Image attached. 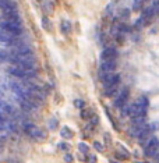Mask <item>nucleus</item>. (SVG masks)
<instances>
[{"label":"nucleus","mask_w":159,"mask_h":163,"mask_svg":"<svg viewBox=\"0 0 159 163\" xmlns=\"http://www.w3.org/2000/svg\"><path fill=\"white\" fill-rule=\"evenodd\" d=\"M60 29H62V34H64V35L70 34L71 32V23L70 21H63L60 24Z\"/></svg>","instance_id":"nucleus-9"},{"label":"nucleus","mask_w":159,"mask_h":163,"mask_svg":"<svg viewBox=\"0 0 159 163\" xmlns=\"http://www.w3.org/2000/svg\"><path fill=\"white\" fill-rule=\"evenodd\" d=\"M144 1H145V0H134V3H133V8H134V11H138V10L143 8Z\"/></svg>","instance_id":"nucleus-16"},{"label":"nucleus","mask_w":159,"mask_h":163,"mask_svg":"<svg viewBox=\"0 0 159 163\" xmlns=\"http://www.w3.org/2000/svg\"><path fill=\"white\" fill-rule=\"evenodd\" d=\"M69 148H70V145L69 144H60V149H63V151H69Z\"/></svg>","instance_id":"nucleus-23"},{"label":"nucleus","mask_w":159,"mask_h":163,"mask_svg":"<svg viewBox=\"0 0 159 163\" xmlns=\"http://www.w3.org/2000/svg\"><path fill=\"white\" fill-rule=\"evenodd\" d=\"M42 27H43L46 31H52V24H50L48 17H43V18H42Z\"/></svg>","instance_id":"nucleus-13"},{"label":"nucleus","mask_w":159,"mask_h":163,"mask_svg":"<svg viewBox=\"0 0 159 163\" xmlns=\"http://www.w3.org/2000/svg\"><path fill=\"white\" fill-rule=\"evenodd\" d=\"M7 163H21V160H18L17 158H8Z\"/></svg>","instance_id":"nucleus-22"},{"label":"nucleus","mask_w":159,"mask_h":163,"mask_svg":"<svg viewBox=\"0 0 159 163\" xmlns=\"http://www.w3.org/2000/svg\"><path fill=\"white\" fill-rule=\"evenodd\" d=\"M116 68V60H102L101 63V70L106 73H112Z\"/></svg>","instance_id":"nucleus-5"},{"label":"nucleus","mask_w":159,"mask_h":163,"mask_svg":"<svg viewBox=\"0 0 159 163\" xmlns=\"http://www.w3.org/2000/svg\"><path fill=\"white\" fill-rule=\"evenodd\" d=\"M60 134H62V137L63 138H71L73 137V132L70 128H67V127H63L62 128V131H60Z\"/></svg>","instance_id":"nucleus-12"},{"label":"nucleus","mask_w":159,"mask_h":163,"mask_svg":"<svg viewBox=\"0 0 159 163\" xmlns=\"http://www.w3.org/2000/svg\"><path fill=\"white\" fill-rule=\"evenodd\" d=\"M89 123H91L92 125H96L98 123H99V117L96 116V114H94V116H92L91 118H89Z\"/></svg>","instance_id":"nucleus-18"},{"label":"nucleus","mask_w":159,"mask_h":163,"mask_svg":"<svg viewBox=\"0 0 159 163\" xmlns=\"http://www.w3.org/2000/svg\"><path fill=\"white\" fill-rule=\"evenodd\" d=\"M151 138H152V132H151V130H149V131H145V132H144L143 135L138 138V141H140V144H141V145H144V147H145V145L149 142V140H151Z\"/></svg>","instance_id":"nucleus-7"},{"label":"nucleus","mask_w":159,"mask_h":163,"mask_svg":"<svg viewBox=\"0 0 159 163\" xmlns=\"http://www.w3.org/2000/svg\"><path fill=\"white\" fill-rule=\"evenodd\" d=\"M50 123H52V124H50V128H55V125H57V121H56V120H52Z\"/></svg>","instance_id":"nucleus-25"},{"label":"nucleus","mask_w":159,"mask_h":163,"mask_svg":"<svg viewBox=\"0 0 159 163\" xmlns=\"http://www.w3.org/2000/svg\"><path fill=\"white\" fill-rule=\"evenodd\" d=\"M92 116H94L92 110H87V109H82V112H81V117H82L84 120H89V118H91Z\"/></svg>","instance_id":"nucleus-14"},{"label":"nucleus","mask_w":159,"mask_h":163,"mask_svg":"<svg viewBox=\"0 0 159 163\" xmlns=\"http://www.w3.org/2000/svg\"><path fill=\"white\" fill-rule=\"evenodd\" d=\"M94 148H95L98 152H102V151H103V145H102L101 142H94Z\"/></svg>","instance_id":"nucleus-19"},{"label":"nucleus","mask_w":159,"mask_h":163,"mask_svg":"<svg viewBox=\"0 0 159 163\" xmlns=\"http://www.w3.org/2000/svg\"><path fill=\"white\" fill-rule=\"evenodd\" d=\"M151 130V125L148 124V123H144V124H138V125H133L131 128H130V135L131 137H135V138H140L141 135H143L145 131H149Z\"/></svg>","instance_id":"nucleus-2"},{"label":"nucleus","mask_w":159,"mask_h":163,"mask_svg":"<svg viewBox=\"0 0 159 163\" xmlns=\"http://www.w3.org/2000/svg\"><path fill=\"white\" fill-rule=\"evenodd\" d=\"M155 158H156V159H158V160H159V152H158V155L155 156Z\"/></svg>","instance_id":"nucleus-26"},{"label":"nucleus","mask_w":159,"mask_h":163,"mask_svg":"<svg viewBox=\"0 0 159 163\" xmlns=\"http://www.w3.org/2000/svg\"><path fill=\"white\" fill-rule=\"evenodd\" d=\"M154 14H155V10L154 8H147L145 11H144V18L145 20H149V18H152L154 17Z\"/></svg>","instance_id":"nucleus-15"},{"label":"nucleus","mask_w":159,"mask_h":163,"mask_svg":"<svg viewBox=\"0 0 159 163\" xmlns=\"http://www.w3.org/2000/svg\"><path fill=\"white\" fill-rule=\"evenodd\" d=\"M88 149H89V147H88L85 142H81V144H78V151H80V152H82V153H87Z\"/></svg>","instance_id":"nucleus-17"},{"label":"nucleus","mask_w":159,"mask_h":163,"mask_svg":"<svg viewBox=\"0 0 159 163\" xmlns=\"http://www.w3.org/2000/svg\"><path fill=\"white\" fill-rule=\"evenodd\" d=\"M127 101H128V89H123L121 92H120V95L116 98V101H114V106L116 108H123L126 103H127Z\"/></svg>","instance_id":"nucleus-3"},{"label":"nucleus","mask_w":159,"mask_h":163,"mask_svg":"<svg viewBox=\"0 0 159 163\" xmlns=\"http://www.w3.org/2000/svg\"><path fill=\"white\" fill-rule=\"evenodd\" d=\"M144 152H145V155L149 156V158H155V156L158 155L159 152V140L158 138H155V137H152L149 142L144 147Z\"/></svg>","instance_id":"nucleus-1"},{"label":"nucleus","mask_w":159,"mask_h":163,"mask_svg":"<svg viewBox=\"0 0 159 163\" xmlns=\"http://www.w3.org/2000/svg\"><path fill=\"white\" fill-rule=\"evenodd\" d=\"M116 56H117V50L114 47H106V49H103V52L101 54L102 60H114Z\"/></svg>","instance_id":"nucleus-4"},{"label":"nucleus","mask_w":159,"mask_h":163,"mask_svg":"<svg viewBox=\"0 0 159 163\" xmlns=\"http://www.w3.org/2000/svg\"><path fill=\"white\" fill-rule=\"evenodd\" d=\"M42 8H43L46 13H52V11H53V4H52L49 0H42Z\"/></svg>","instance_id":"nucleus-10"},{"label":"nucleus","mask_w":159,"mask_h":163,"mask_svg":"<svg viewBox=\"0 0 159 163\" xmlns=\"http://www.w3.org/2000/svg\"><path fill=\"white\" fill-rule=\"evenodd\" d=\"M74 105H75V108H80V109H84V102L81 101V99H77V101L74 102Z\"/></svg>","instance_id":"nucleus-20"},{"label":"nucleus","mask_w":159,"mask_h":163,"mask_svg":"<svg viewBox=\"0 0 159 163\" xmlns=\"http://www.w3.org/2000/svg\"><path fill=\"white\" fill-rule=\"evenodd\" d=\"M28 53H32V50L27 43H21L20 46H16V52H14V54H28Z\"/></svg>","instance_id":"nucleus-6"},{"label":"nucleus","mask_w":159,"mask_h":163,"mask_svg":"<svg viewBox=\"0 0 159 163\" xmlns=\"http://www.w3.org/2000/svg\"><path fill=\"white\" fill-rule=\"evenodd\" d=\"M64 162L73 163V156H71V155H69V153H66V156H64Z\"/></svg>","instance_id":"nucleus-21"},{"label":"nucleus","mask_w":159,"mask_h":163,"mask_svg":"<svg viewBox=\"0 0 159 163\" xmlns=\"http://www.w3.org/2000/svg\"><path fill=\"white\" fill-rule=\"evenodd\" d=\"M133 125H138V124H144L145 123V114L144 116H137V117H133Z\"/></svg>","instance_id":"nucleus-11"},{"label":"nucleus","mask_w":159,"mask_h":163,"mask_svg":"<svg viewBox=\"0 0 159 163\" xmlns=\"http://www.w3.org/2000/svg\"><path fill=\"white\" fill-rule=\"evenodd\" d=\"M117 88H119V84H112V85H109V86H105V95L110 98V96H113V95L116 93Z\"/></svg>","instance_id":"nucleus-8"},{"label":"nucleus","mask_w":159,"mask_h":163,"mask_svg":"<svg viewBox=\"0 0 159 163\" xmlns=\"http://www.w3.org/2000/svg\"><path fill=\"white\" fill-rule=\"evenodd\" d=\"M89 163H95L96 162V156H94V155H89Z\"/></svg>","instance_id":"nucleus-24"}]
</instances>
